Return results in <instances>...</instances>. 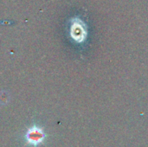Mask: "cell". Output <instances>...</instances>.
<instances>
[{
    "instance_id": "6da1fadb",
    "label": "cell",
    "mask_w": 148,
    "mask_h": 147,
    "mask_svg": "<svg viewBox=\"0 0 148 147\" xmlns=\"http://www.w3.org/2000/svg\"><path fill=\"white\" fill-rule=\"evenodd\" d=\"M23 139L28 146L39 147L45 143L47 134L42 127L34 124L26 130L23 134Z\"/></svg>"
}]
</instances>
